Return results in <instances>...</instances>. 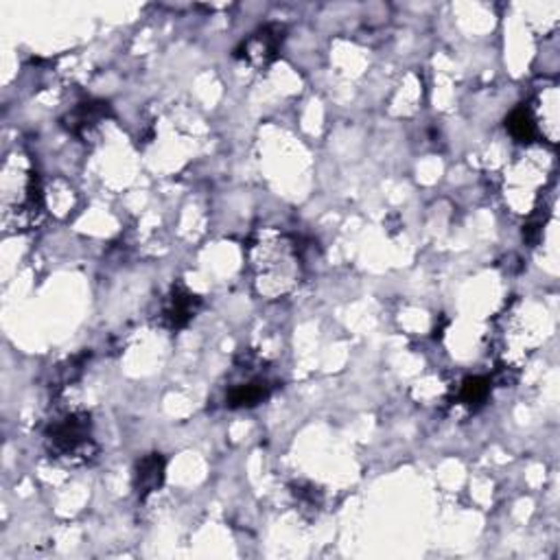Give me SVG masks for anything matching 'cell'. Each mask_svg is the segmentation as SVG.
Wrapping results in <instances>:
<instances>
[{"mask_svg": "<svg viewBox=\"0 0 560 560\" xmlns=\"http://www.w3.org/2000/svg\"><path fill=\"white\" fill-rule=\"evenodd\" d=\"M488 394H491V379H486V377H471V379L464 381L462 387H459V403L475 410L486 403Z\"/></svg>", "mask_w": 560, "mask_h": 560, "instance_id": "52a82bcc", "label": "cell"}, {"mask_svg": "<svg viewBox=\"0 0 560 560\" xmlns=\"http://www.w3.org/2000/svg\"><path fill=\"white\" fill-rule=\"evenodd\" d=\"M165 482V459L158 453L142 458L136 467V475H134V486H136L138 497L145 499L153 491L162 486Z\"/></svg>", "mask_w": 560, "mask_h": 560, "instance_id": "277c9868", "label": "cell"}, {"mask_svg": "<svg viewBox=\"0 0 560 560\" xmlns=\"http://www.w3.org/2000/svg\"><path fill=\"white\" fill-rule=\"evenodd\" d=\"M46 440H49L51 453L55 458H85L90 442H93L90 440V416L75 411V414L55 420L46 434Z\"/></svg>", "mask_w": 560, "mask_h": 560, "instance_id": "6da1fadb", "label": "cell"}, {"mask_svg": "<svg viewBox=\"0 0 560 560\" xmlns=\"http://www.w3.org/2000/svg\"><path fill=\"white\" fill-rule=\"evenodd\" d=\"M198 306H199L198 296L186 291L184 287H174L165 309H162V322H165V327L171 329V331L184 329L186 324L193 320Z\"/></svg>", "mask_w": 560, "mask_h": 560, "instance_id": "3957f363", "label": "cell"}, {"mask_svg": "<svg viewBox=\"0 0 560 560\" xmlns=\"http://www.w3.org/2000/svg\"><path fill=\"white\" fill-rule=\"evenodd\" d=\"M110 108L108 103L103 101H90V103H81L79 108L70 114L69 118V129L75 134H85L88 129H93L94 126H99V121H103L108 117Z\"/></svg>", "mask_w": 560, "mask_h": 560, "instance_id": "8992f818", "label": "cell"}, {"mask_svg": "<svg viewBox=\"0 0 560 560\" xmlns=\"http://www.w3.org/2000/svg\"><path fill=\"white\" fill-rule=\"evenodd\" d=\"M282 37H285V28L280 25L263 27L261 31H256L255 36L250 37V40H246L239 46L237 57H243V60L252 61V64L256 66L270 64L280 49Z\"/></svg>", "mask_w": 560, "mask_h": 560, "instance_id": "7a4b0ae2", "label": "cell"}, {"mask_svg": "<svg viewBox=\"0 0 560 560\" xmlns=\"http://www.w3.org/2000/svg\"><path fill=\"white\" fill-rule=\"evenodd\" d=\"M272 394V386L267 381L255 379L248 383H239L228 392V408L241 410V408H256L258 403Z\"/></svg>", "mask_w": 560, "mask_h": 560, "instance_id": "5b68a950", "label": "cell"}, {"mask_svg": "<svg viewBox=\"0 0 560 560\" xmlns=\"http://www.w3.org/2000/svg\"><path fill=\"white\" fill-rule=\"evenodd\" d=\"M506 126H508V132L512 134V138H516L519 142H532L534 141L536 123H534L532 112H530L525 105H521V108H516L515 112L510 114L508 121H506Z\"/></svg>", "mask_w": 560, "mask_h": 560, "instance_id": "ba28073f", "label": "cell"}]
</instances>
